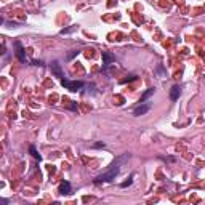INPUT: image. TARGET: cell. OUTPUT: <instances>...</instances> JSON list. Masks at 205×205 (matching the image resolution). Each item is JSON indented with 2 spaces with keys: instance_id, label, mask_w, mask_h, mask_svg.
Masks as SVG:
<instances>
[{
  "instance_id": "obj_1",
  "label": "cell",
  "mask_w": 205,
  "mask_h": 205,
  "mask_svg": "<svg viewBox=\"0 0 205 205\" xmlns=\"http://www.w3.org/2000/svg\"><path fill=\"white\" fill-rule=\"evenodd\" d=\"M119 170H120V167H119V164H114L106 173H102V175H99L96 179H95V183H109V181H112L114 178L117 176V173H119Z\"/></svg>"
},
{
  "instance_id": "obj_2",
  "label": "cell",
  "mask_w": 205,
  "mask_h": 205,
  "mask_svg": "<svg viewBox=\"0 0 205 205\" xmlns=\"http://www.w3.org/2000/svg\"><path fill=\"white\" fill-rule=\"evenodd\" d=\"M61 83H63V87H66L67 90H71V92H77L79 88L83 87L82 82H69V80H66V79H63Z\"/></svg>"
},
{
  "instance_id": "obj_3",
  "label": "cell",
  "mask_w": 205,
  "mask_h": 205,
  "mask_svg": "<svg viewBox=\"0 0 205 205\" xmlns=\"http://www.w3.org/2000/svg\"><path fill=\"white\" fill-rule=\"evenodd\" d=\"M147 111H149V104H141L133 111V114L135 116H143V114H146Z\"/></svg>"
},
{
  "instance_id": "obj_4",
  "label": "cell",
  "mask_w": 205,
  "mask_h": 205,
  "mask_svg": "<svg viewBox=\"0 0 205 205\" xmlns=\"http://www.w3.org/2000/svg\"><path fill=\"white\" fill-rule=\"evenodd\" d=\"M179 95H181V88H179L178 85H175V87L172 88V92H170V98H172L173 101H176V99L179 98Z\"/></svg>"
},
{
  "instance_id": "obj_5",
  "label": "cell",
  "mask_w": 205,
  "mask_h": 205,
  "mask_svg": "<svg viewBox=\"0 0 205 205\" xmlns=\"http://www.w3.org/2000/svg\"><path fill=\"white\" fill-rule=\"evenodd\" d=\"M114 60H116V58H114L112 55H109V53H106V51H102V64H104V66H109Z\"/></svg>"
},
{
  "instance_id": "obj_6",
  "label": "cell",
  "mask_w": 205,
  "mask_h": 205,
  "mask_svg": "<svg viewBox=\"0 0 205 205\" xmlns=\"http://www.w3.org/2000/svg\"><path fill=\"white\" fill-rule=\"evenodd\" d=\"M60 192H61V194H69V192H71V184L67 183V181H63L61 186H60Z\"/></svg>"
},
{
  "instance_id": "obj_7",
  "label": "cell",
  "mask_w": 205,
  "mask_h": 205,
  "mask_svg": "<svg viewBox=\"0 0 205 205\" xmlns=\"http://www.w3.org/2000/svg\"><path fill=\"white\" fill-rule=\"evenodd\" d=\"M51 72L56 75V77H63V72H61V69H60V64L58 63H51Z\"/></svg>"
},
{
  "instance_id": "obj_8",
  "label": "cell",
  "mask_w": 205,
  "mask_h": 205,
  "mask_svg": "<svg viewBox=\"0 0 205 205\" xmlns=\"http://www.w3.org/2000/svg\"><path fill=\"white\" fill-rule=\"evenodd\" d=\"M16 50H18V51H16L18 58H19V60H21L22 63H24V61H26V56H24V50H22V47H21L19 43H16Z\"/></svg>"
},
{
  "instance_id": "obj_9",
  "label": "cell",
  "mask_w": 205,
  "mask_h": 205,
  "mask_svg": "<svg viewBox=\"0 0 205 205\" xmlns=\"http://www.w3.org/2000/svg\"><path fill=\"white\" fill-rule=\"evenodd\" d=\"M152 93H154V88H149V90H147V92H146V93L141 96V102H144V99H146V98H149Z\"/></svg>"
},
{
  "instance_id": "obj_10",
  "label": "cell",
  "mask_w": 205,
  "mask_h": 205,
  "mask_svg": "<svg viewBox=\"0 0 205 205\" xmlns=\"http://www.w3.org/2000/svg\"><path fill=\"white\" fill-rule=\"evenodd\" d=\"M31 154H32L34 157H36V159H39V160H40V154L37 152V149H36L34 146H31Z\"/></svg>"
},
{
  "instance_id": "obj_11",
  "label": "cell",
  "mask_w": 205,
  "mask_h": 205,
  "mask_svg": "<svg viewBox=\"0 0 205 205\" xmlns=\"http://www.w3.org/2000/svg\"><path fill=\"white\" fill-rule=\"evenodd\" d=\"M131 184V179H128V181H125V183H122V188H127V186H130Z\"/></svg>"
}]
</instances>
